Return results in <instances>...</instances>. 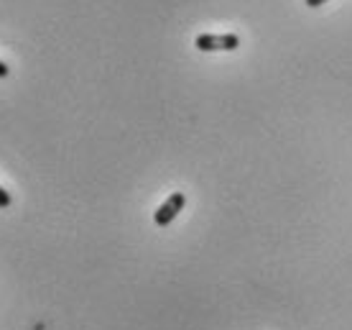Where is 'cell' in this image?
Listing matches in <instances>:
<instances>
[{
	"mask_svg": "<svg viewBox=\"0 0 352 330\" xmlns=\"http://www.w3.org/2000/svg\"><path fill=\"white\" fill-rule=\"evenodd\" d=\"M194 46L199 52H235L240 46V39L235 34H199Z\"/></svg>",
	"mask_w": 352,
	"mask_h": 330,
	"instance_id": "cell-1",
	"label": "cell"
},
{
	"mask_svg": "<svg viewBox=\"0 0 352 330\" xmlns=\"http://www.w3.org/2000/svg\"><path fill=\"white\" fill-rule=\"evenodd\" d=\"M186 205V195L184 192H174V195L166 197V203H161V207L153 213V223L159 225V228H166L171 220H174L176 215L184 210Z\"/></svg>",
	"mask_w": 352,
	"mask_h": 330,
	"instance_id": "cell-2",
	"label": "cell"
},
{
	"mask_svg": "<svg viewBox=\"0 0 352 330\" xmlns=\"http://www.w3.org/2000/svg\"><path fill=\"white\" fill-rule=\"evenodd\" d=\"M10 205H13V197H10V192L0 187V210H8Z\"/></svg>",
	"mask_w": 352,
	"mask_h": 330,
	"instance_id": "cell-3",
	"label": "cell"
},
{
	"mask_svg": "<svg viewBox=\"0 0 352 330\" xmlns=\"http://www.w3.org/2000/svg\"><path fill=\"white\" fill-rule=\"evenodd\" d=\"M309 8H319V6H324V3H329V0H304Z\"/></svg>",
	"mask_w": 352,
	"mask_h": 330,
	"instance_id": "cell-4",
	"label": "cell"
},
{
	"mask_svg": "<svg viewBox=\"0 0 352 330\" xmlns=\"http://www.w3.org/2000/svg\"><path fill=\"white\" fill-rule=\"evenodd\" d=\"M10 74V67L6 62H0V80H3V77H8Z\"/></svg>",
	"mask_w": 352,
	"mask_h": 330,
	"instance_id": "cell-5",
	"label": "cell"
}]
</instances>
